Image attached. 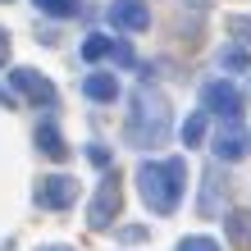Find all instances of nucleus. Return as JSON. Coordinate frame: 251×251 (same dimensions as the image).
Wrapping results in <instances>:
<instances>
[{
    "label": "nucleus",
    "instance_id": "7ed1b4c3",
    "mask_svg": "<svg viewBox=\"0 0 251 251\" xmlns=\"http://www.w3.org/2000/svg\"><path fill=\"white\" fill-rule=\"evenodd\" d=\"M119 205H124L119 174H105L100 187H96V197H92V205H87V228H92V233H105L114 224V215H119Z\"/></svg>",
    "mask_w": 251,
    "mask_h": 251
},
{
    "label": "nucleus",
    "instance_id": "9d476101",
    "mask_svg": "<svg viewBox=\"0 0 251 251\" xmlns=\"http://www.w3.org/2000/svg\"><path fill=\"white\" fill-rule=\"evenodd\" d=\"M82 96L110 105V100H119V78H114V73H87L82 78Z\"/></svg>",
    "mask_w": 251,
    "mask_h": 251
},
{
    "label": "nucleus",
    "instance_id": "aec40b11",
    "mask_svg": "<svg viewBox=\"0 0 251 251\" xmlns=\"http://www.w3.org/2000/svg\"><path fill=\"white\" fill-rule=\"evenodd\" d=\"M146 238V228L142 224H128V228H119V242H142Z\"/></svg>",
    "mask_w": 251,
    "mask_h": 251
},
{
    "label": "nucleus",
    "instance_id": "f257e3e1",
    "mask_svg": "<svg viewBox=\"0 0 251 251\" xmlns=\"http://www.w3.org/2000/svg\"><path fill=\"white\" fill-rule=\"evenodd\" d=\"M169 128H174V119H169V100L142 78L137 96H132V110H128V124H124L128 146H137V151L165 146V142H169Z\"/></svg>",
    "mask_w": 251,
    "mask_h": 251
},
{
    "label": "nucleus",
    "instance_id": "423d86ee",
    "mask_svg": "<svg viewBox=\"0 0 251 251\" xmlns=\"http://www.w3.org/2000/svg\"><path fill=\"white\" fill-rule=\"evenodd\" d=\"M32 201L41 210H69L73 201H78V178H69V174H46V178L37 183Z\"/></svg>",
    "mask_w": 251,
    "mask_h": 251
},
{
    "label": "nucleus",
    "instance_id": "5701e85b",
    "mask_svg": "<svg viewBox=\"0 0 251 251\" xmlns=\"http://www.w3.org/2000/svg\"><path fill=\"white\" fill-rule=\"evenodd\" d=\"M37 251H73V247H60V242H50V247H37Z\"/></svg>",
    "mask_w": 251,
    "mask_h": 251
},
{
    "label": "nucleus",
    "instance_id": "f03ea898",
    "mask_svg": "<svg viewBox=\"0 0 251 251\" xmlns=\"http://www.w3.org/2000/svg\"><path fill=\"white\" fill-rule=\"evenodd\" d=\"M137 192L155 215H174L187 192V160L169 155V160H142L137 165Z\"/></svg>",
    "mask_w": 251,
    "mask_h": 251
},
{
    "label": "nucleus",
    "instance_id": "412c9836",
    "mask_svg": "<svg viewBox=\"0 0 251 251\" xmlns=\"http://www.w3.org/2000/svg\"><path fill=\"white\" fill-rule=\"evenodd\" d=\"M87 155H92V165H100V169L110 165V151H105V146H92V151H87Z\"/></svg>",
    "mask_w": 251,
    "mask_h": 251
},
{
    "label": "nucleus",
    "instance_id": "4468645a",
    "mask_svg": "<svg viewBox=\"0 0 251 251\" xmlns=\"http://www.w3.org/2000/svg\"><path fill=\"white\" fill-rule=\"evenodd\" d=\"M178 137H183V146H201L205 142V110H192L187 114L183 128H178Z\"/></svg>",
    "mask_w": 251,
    "mask_h": 251
},
{
    "label": "nucleus",
    "instance_id": "ddd939ff",
    "mask_svg": "<svg viewBox=\"0 0 251 251\" xmlns=\"http://www.w3.org/2000/svg\"><path fill=\"white\" fill-rule=\"evenodd\" d=\"M247 64H251V50L238 46V41L219 50V69H224V73H247Z\"/></svg>",
    "mask_w": 251,
    "mask_h": 251
},
{
    "label": "nucleus",
    "instance_id": "2eb2a0df",
    "mask_svg": "<svg viewBox=\"0 0 251 251\" xmlns=\"http://www.w3.org/2000/svg\"><path fill=\"white\" fill-rule=\"evenodd\" d=\"M105 55H114V37H100V32H92V37L82 41V60H87V64L105 60Z\"/></svg>",
    "mask_w": 251,
    "mask_h": 251
},
{
    "label": "nucleus",
    "instance_id": "dca6fc26",
    "mask_svg": "<svg viewBox=\"0 0 251 251\" xmlns=\"http://www.w3.org/2000/svg\"><path fill=\"white\" fill-rule=\"evenodd\" d=\"M32 5H37L41 14H50V19H73V14L82 9L78 0H32Z\"/></svg>",
    "mask_w": 251,
    "mask_h": 251
},
{
    "label": "nucleus",
    "instance_id": "1a4fd4ad",
    "mask_svg": "<svg viewBox=\"0 0 251 251\" xmlns=\"http://www.w3.org/2000/svg\"><path fill=\"white\" fill-rule=\"evenodd\" d=\"M219 192H228V178L219 174V165H210L201 178V201H197L201 215H219Z\"/></svg>",
    "mask_w": 251,
    "mask_h": 251
},
{
    "label": "nucleus",
    "instance_id": "f8f14e48",
    "mask_svg": "<svg viewBox=\"0 0 251 251\" xmlns=\"http://www.w3.org/2000/svg\"><path fill=\"white\" fill-rule=\"evenodd\" d=\"M37 146H41V151H46L50 160H69V146H64L60 128H55L50 119H46V124H37Z\"/></svg>",
    "mask_w": 251,
    "mask_h": 251
},
{
    "label": "nucleus",
    "instance_id": "0eeeda50",
    "mask_svg": "<svg viewBox=\"0 0 251 251\" xmlns=\"http://www.w3.org/2000/svg\"><path fill=\"white\" fill-rule=\"evenodd\" d=\"M9 82L19 87V92H23L27 100H32L37 110H55V105H60V92H55V87H50L46 78H41L37 69H23V64H19V69L9 73Z\"/></svg>",
    "mask_w": 251,
    "mask_h": 251
},
{
    "label": "nucleus",
    "instance_id": "a211bd4d",
    "mask_svg": "<svg viewBox=\"0 0 251 251\" xmlns=\"http://www.w3.org/2000/svg\"><path fill=\"white\" fill-rule=\"evenodd\" d=\"M174 251H224V247H219L215 238H205V233H192V238H183Z\"/></svg>",
    "mask_w": 251,
    "mask_h": 251
},
{
    "label": "nucleus",
    "instance_id": "20e7f679",
    "mask_svg": "<svg viewBox=\"0 0 251 251\" xmlns=\"http://www.w3.org/2000/svg\"><path fill=\"white\" fill-rule=\"evenodd\" d=\"M201 110H205V114H219L224 124H233V119L242 114V92H238L233 82L215 78V82L201 87Z\"/></svg>",
    "mask_w": 251,
    "mask_h": 251
},
{
    "label": "nucleus",
    "instance_id": "6e6552de",
    "mask_svg": "<svg viewBox=\"0 0 251 251\" xmlns=\"http://www.w3.org/2000/svg\"><path fill=\"white\" fill-rule=\"evenodd\" d=\"M105 19H110L114 32H146V27H151V9H146L142 0H110Z\"/></svg>",
    "mask_w": 251,
    "mask_h": 251
},
{
    "label": "nucleus",
    "instance_id": "6ab92c4d",
    "mask_svg": "<svg viewBox=\"0 0 251 251\" xmlns=\"http://www.w3.org/2000/svg\"><path fill=\"white\" fill-rule=\"evenodd\" d=\"M114 64H124V69H132V46L128 41H114V55H110Z\"/></svg>",
    "mask_w": 251,
    "mask_h": 251
},
{
    "label": "nucleus",
    "instance_id": "9b49d317",
    "mask_svg": "<svg viewBox=\"0 0 251 251\" xmlns=\"http://www.w3.org/2000/svg\"><path fill=\"white\" fill-rule=\"evenodd\" d=\"M224 233L233 251H251V210H228L224 215Z\"/></svg>",
    "mask_w": 251,
    "mask_h": 251
},
{
    "label": "nucleus",
    "instance_id": "4be33fe9",
    "mask_svg": "<svg viewBox=\"0 0 251 251\" xmlns=\"http://www.w3.org/2000/svg\"><path fill=\"white\" fill-rule=\"evenodd\" d=\"M5 60H9V32L0 27V64H5Z\"/></svg>",
    "mask_w": 251,
    "mask_h": 251
},
{
    "label": "nucleus",
    "instance_id": "39448f33",
    "mask_svg": "<svg viewBox=\"0 0 251 251\" xmlns=\"http://www.w3.org/2000/svg\"><path fill=\"white\" fill-rule=\"evenodd\" d=\"M210 151H215V165H238V160H247V151H251V132L238 119H233V124H219Z\"/></svg>",
    "mask_w": 251,
    "mask_h": 251
},
{
    "label": "nucleus",
    "instance_id": "f3484780",
    "mask_svg": "<svg viewBox=\"0 0 251 251\" xmlns=\"http://www.w3.org/2000/svg\"><path fill=\"white\" fill-rule=\"evenodd\" d=\"M228 32L238 37V46L251 50V14H228Z\"/></svg>",
    "mask_w": 251,
    "mask_h": 251
}]
</instances>
